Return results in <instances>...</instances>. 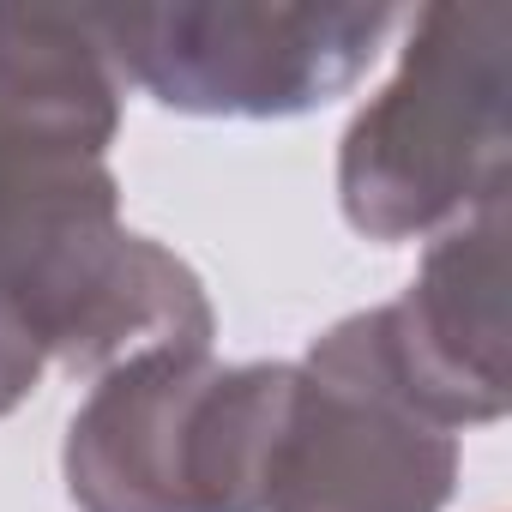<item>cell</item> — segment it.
I'll return each instance as SVG.
<instances>
[{"instance_id":"obj_1","label":"cell","mask_w":512,"mask_h":512,"mask_svg":"<svg viewBox=\"0 0 512 512\" xmlns=\"http://www.w3.org/2000/svg\"><path fill=\"white\" fill-rule=\"evenodd\" d=\"M296 368H217L211 350L115 362L67 428L79 512H266Z\"/></svg>"},{"instance_id":"obj_5","label":"cell","mask_w":512,"mask_h":512,"mask_svg":"<svg viewBox=\"0 0 512 512\" xmlns=\"http://www.w3.org/2000/svg\"><path fill=\"white\" fill-rule=\"evenodd\" d=\"M380 326L398 386L440 428L506 410V187L482 193L428 247L416 284L380 308Z\"/></svg>"},{"instance_id":"obj_6","label":"cell","mask_w":512,"mask_h":512,"mask_svg":"<svg viewBox=\"0 0 512 512\" xmlns=\"http://www.w3.org/2000/svg\"><path fill=\"white\" fill-rule=\"evenodd\" d=\"M121 73L91 7H0V193L109 169Z\"/></svg>"},{"instance_id":"obj_4","label":"cell","mask_w":512,"mask_h":512,"mask_svg":"<svg viewBox=\"0 0 512 512\" xmlns=\"http://www.w3.org/2000/svg\"><path fill=\"white\" fill-rule=\"evenodd\" d=\"M458 440L392 374L380 308L338 320L296 368L266 512H440Z\"/></svg>"},{"instance_id":"obj_3","label":"cell","mask_w":512,"mask_h":512,"mask_svg":"<svg viewBox=\"0 0 512 512\" xmlns=\"http://www.w3.org/2000/svg\"><path fill=\"white\" fill-rule=\"evenodd\" d=\"M121 79L181 115H302L356 85L392 7H91Z\"/></svg>"},{"instance_id":"obj_2","label":"cell","mask_w":512,"mask_h":512,"mask_svg":"<svg viewBox=\"0 0 512 512\" xmlns=\"http://www.w3.org/2000/svg\"><path fill=\"white\" fill-rule=\"evenodd\" d=\"M506 0L422 7L392 85L350 121L344 217L374 241L422 235L506 187Z\"/></svg>"}]
</instances>
